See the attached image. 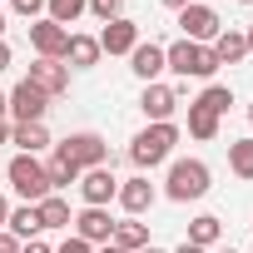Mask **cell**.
Here are the masks:
<instances>
[{
	"mask_svg": "<svg viewBox=\"0 0 253 253\" xmlns=\"http://www.w3.org/2000/svg\"><path fill=\"white\" fill-rule=\"evenodd\" d=\"M174 144H179V124L174 119L169 124H149V129H139L129 139V159H134V169H159L174 154Z\"/></svg>",
	"mask_w": 253,
	"mask_h": 253,
	"instance_id": "1",
	"label": "cell"
},
{
	"mask_svg": "<svg viewBox=\"0 0 253 253\" xmlns=\"http://www.w3.org/2000/svg\"><path fill=\"white\" fill-rule=\"evenodd\" d=\"M209 164L204 159H174L169 164V174H164V199H174V204H194V199H204L209 194Z\"/></svg>",
	"mask_w": 253,
	"mask_h": 253,
	"instance_id": "2",
	"label": "cell"
},
{
	"mask_svg": "<svg viewBox=\"0 0 253 253\" xmlns=\"http://www.w3.org/2000/svg\"><path fill=\"white\" fill-rule=\"evenodd\" d=\"M164 70H174L179 80H209L218 70V60H213L209 45H194V40L179 35L174 45H164Z\"/></svg>",
	"mask_w": 253,
	"mask_h": 253,
	"instance_id": "3",
	"label": "cell"
},
{
	"mask_svg": "<svg viewBox=\"0 0 253 253\" xmlns=\"http://www.w3.org/2000/svg\"><path fill=\"white\" fill-rule=\"evenodd\" d=\"M55 159L75 164L80 174H84V169H99V164H114L109 144H104V139H99L94 129H80V134H65V139L55 144Z\"/></svg>",
	"mask_w": 253,
	"mask_h": 253,
	"instance_id": "4",
	"label": "cell"
},
{
	"mask_svg": "<svg viewBox=\"0 0 253 253\" xmlns=\"http://www.w3.org/2000/svg\"><path fill=\"white\" fill-rule=\"evenodd\" d=\"M5 184L25 199V204H40L45 194H50V179H45V164H40V154H15L10 164H5Z\"/></svg>",
	"mask_w": 253,
	"mask_h": 253,
	"instance_id": "5",
	"label": "cell"
},
{
	"mask_svg": "<svg viewBox=\"0 0 253 253\" xmlns=\"http://www.w3.org/2000/svg\"><path fill=\"white\" fill-rule=\"evenodd\" d=\"M179 30H184V40H194V45H213V35L223 30V20H218L213 5H204V0H189V5L179 10Z\"/></svg>",
	"mask_w": 253,
	"mask_h": 253,
	"instance_id": "6",
	"label": "cell"
},
{
	"mask_svg": "<svg viewBox=\"0 0 253 253\" xmlns=\"http://www.w3.org/2000/svg\"><path fill=\"white\" fill-rule=\"evenodd\" d=\"M5 99H10V119L15 124H45V114H50V94H40L30 80H20Z\"/></svg>",
	"mask_w": 253,
	"mask_h": 253,
	"instance_id": "7",
	"label": "cell"
},
{
	"mask_svg": "<svg viewBox=\"0 0 253 253\" xmlns=\"http://www.w3.org/2000/svg\"><path fill=\"white\" fill-rule=\"evenodd\" d=\"M75 189H80L84 209H109V199H119V179H114V169H109V164H99V169H84Z\"/></svg>",
	"mask_w": 253,
	"mask_h": 253,
	"instance_id": "8",
	"label": "cell"
},
{
	"mask_svg": "<svg viewBox=\"0 0 253 253\" xmlns=\"http://www.w3.org/2000/svg\"><path fill=\"white\" fill-rule=\"evenodd\" d=\"M30 45H35L40 60H65V50H70V30L40 15V20H30Z\"/></svg>",
	"mask_w": 253,
	"mask_h": 253,
	"instance_id": "9",
	"label": "cell"
},
{
	"mask_svg": "<svg viewBox=\"0 0 253 253\" xmlns=\"http://www.w3.org/2000/svg\"><path fill=\"white\" fill-rule=\"evenodd\" d=\"M179 104H184V99H179V89H174V84H159V80H154V84H144V94H139V109H144V119H149V124H169Z\"/></svg>",
	"mask_w": 253,
	"mask_h": 253,
	"instance_id": "10",
	"label": "cell"
},
{
	"mask_svg": "<svg viewBox=\"0 0 253 253\" xmlns=\"http://www.w3.org/2000/svg\"><path fill=\"white\" fill-rule=\"evenodd\" d=\"M40 94H50V99H60L65 89H70V65L65 60H35L30 65V75H25Z\"/></svg>",
	"mask_w": 253,
	"mask_h": 253,
	"instance_id": "11",
	"label": "cell"
},
{
	"mask_svg": "<svg viewBox=\"0 0 253 253\" xmlns=\"http://www.w3.org/2000/svg\"><path fill=\"white\" fill-rule=\"evenodd\" d=\"M94 40H99V50H104V55H129V50L139 45V25H134L129 15H119V20H109Z\"/></svg>",
	"mask_w": 253,
	"mask_h": 253,
	"instance_id": "12",
	"label": "cell"
},
{
	"mask_svg": "<svg viewBox=\"0 0 253 253\" xmlns=\"http://www.w3.org/2000/svg\"><path fill=\"white\" fill-rule=\"evenodd\" d=\"M154 199H159V189H154L144 174H134V179H124V184H119V209L129 213V218L149 213V209H154Z\"/></svg>",
	"mask_w": 253,
	"mask_h": 253,
	"instance_id": "13",
	"label": "cell"
},
{
	"mask_svg": "<svg viewBox=\"0 0 253 253\" xmlns=\"http://www.w3.org/2000/svg\"><path fill=\"white\" fill-rule=\"evenodd\" d=\"M109 233H114L109 209H80V213H75V238H84L89 248H94V243H109Z\"/></svg>",
	"mask_w": 253,
	"mask_h": 253,
	"instance_id": "14",
	"label": "cell"
},
{
	"mask_svg": "<svg viewBox=\"0 0 253 253\" xmlns=\"http://www.w3.org/2000/svg\"><path fill=\"white\" fill-rule=\"evenodd\" d=\"M129 70H134L144 84H154V80L164 75V45H154V40H139V45L129 50Z\"/></svg>",
	"mask_w": 253,
	"mask_h": 253,
	"instance_id": "15",
	"label": "cell"
},
{
	"mask_svg": "<svg viewBox=\"0 0 253 253\" xmlns=\"http://www.w3.org/2000/svg\"><path fill=\"white\" fill-rule=\"evenodd\" d=\"M5 228H10L20 243H30V238H40V233H45V223H40V209H35V204H15V209H10V218H5Z\"/></svg>",
	"mask_w": 253,
	"mask_h": 253,
	"instance_id": "16",
	"label": "cell"
},
{
	"mask_svg": "<svg viewBox=\"0 0 253 253\" xmlns=\"http://www.w3.org/2000/svg\"><path fill=\"white\" fill-rule=\"evenodd\" d=\"M99 55H104V50H99V40H94V35H70L65 65H70V70H94V65H99Z\"/></svg>",
	"mask_w": 253,
	"mask_h": 253,
	"instance_id": "17",
	"label": "cell"
},
{
	"mask_svg": "<svg viewBox=\"0 0 253 253\" xmlns=\"http://www.w3.org/2000/svg\"><path fill=\"white\" fill-rule=\"evenodd\" d=\"M10 144H15L20 154H40V149H50L55 139H50L45 124H10Z\"/></svg>",
	"mask_w": 253,
	"mask_h": 253,
	"instance_id": "18",
	"label": "cell"
},
{
	"mask_svg": "<svg viewBox=\"0 0 253 253\" xmlns=\"http://www.w3.org/2000/svg\"><path fill=\"white\" fill-rule=\"evenodd\" d=\"M109 243H114V248H124V253H139V248H149V223H139V218H124V223H114Z\"/></svg>",
	"mask_w": 253,
	"mask_h": 253,
	"instance_id": "19",
	"label": "cell"
},
{
	"mask_svg": "<svg viewBox=\"0 0 253 253\" xmlns=\"http://www.w3.org/2000/svg\"><path fill=\"white\" fill-rule=\"evenodd\" d=\"M209 50H213V60H218V65H238V60H248V45H243V35H238V30H218Z\"/></svg>",
	"mask_w": 253,
	"mask_h": 253,
	"instance_id": "20",
	"label": "cell"
},
{
	"mask_svg": "<svg viewBox=\"0 0 253 253\" xmlns=\"http://www.w3.org/2000/svg\"><path fill=\"white\" fill-rule=\"evenodd\" d=\"M35 209H40V223H45V228H70V223H75L70 199H60V194H45Z\"/></svg>",
	"mask_w": 253,
	"mask_h": 253,
	"instance_id": "21",
	"label": "cell"
},
{
	"mask_svg": "<svg viewBox=\"0 0 253 253\" xmlns=\"http://www.w3.org/2000/svg\"><path fill=\"white\" fill-rule=\"evenodd\" d=\"M223 238V223L213 218V213H199V218H189V238L184 243H194V248H213Z\"/></svg>",
	"mask_w": 253,
	"mask_h": 253,
	"instance_id": "22",
	"label": "cell"
},
{
	"mask_svg": "<svg viewBox=\"0 0 253 253\" xmlns=\"http://www.w3.org/2000/svg\"><path fill=\"white\" fill-rule=\"evenodd\" d=\"M89 10V0H45V20H55V25H65L70 30V20H80Z\"/></svg>",
	"mask_w": 253,
	"mask_h": 253,
	"instance_id": "23",
	"label": "cell"
},
{
	"mask_svg": "<svg viewBox=\"0 0 253 253\" xmlns=\"http://www.w3.org/2000/svg\"><path fill=\"white\" fill-rule=\"evenodd\" d=\"M218 134V114H209L204 104L189 99V139H213Z\"/></svg>",
	"mask_w": 253,
	"mask_h": 253,
	"instance_id": "24",
	"label": "cell"
},
{
	"mask_svg": "<svg viewBox=\"0 0 253 253\" xmlns=\"http://www.w3.org/2000/svg\"><path fill=\"white\" fill-rule=\"evenodd\" d=\"M45 179H50V194H60V189H75V184H80V169L50 154V164H45Z\"/></svg>",
	"mask_w": 253,
	"mask_h": 253,
	"instance_id": "25",
	"label": "cell"
},
{
	"mask_svg": "<svg viewBox=\"0 0 253 253\" xmlns=\"http://www.w3.org/2000/svg\"><path fill=\"white\" fill-rule=\"evenodd\" d=\"M228 169H233L238 179H253V134L228 144Z\"/></svg>",
	"mask_w": 253,
	"mask_h": 253,
	"instance_id": "26",
	"label": "cell"
},
{
	"mask_svg": "<svg viewBox=\"0 0 253 253\" xmlns=\"http://www.w3.org/2000/svg\"><path fill=\"white\" fill-rule=\"evenodd\" d=\"M194 104H204L209 114H228V104H233V89H228V84H209V89H204Z\"/></svg>",
	"mask_w": 253,
	"mask_h": 253,
	"instance_id": "27",
	"label": "cell"
},
{
	"mask_svg": "<svg viewBox=\"0 0 253 253\" xmlns=\"http://www.w3.org/2000/svg\"><path fill=\"white\" fill-rule=\"evenodd\" d=\"M89 15L109 25V20H119V15H124V0H89Z\"/></svg>",
	"mask_w": 253,
	"mask_h": 253,
	"instance_id": "28",
	"label": "cell"
},
{
	"mask_svg": "<svg viewBox=\"0 0 253 253\" xmlns=\"http://www.w3.org/2000/svg\"><path fill=\"white\" fill-rule=\"evenodd\" d=\"M10 10L25 15V20H40V15H45V0H10Z\"/></svg>",
	"mask_w": 253,
	"mask_h": 253,
	"instance_id": "29",
	"label": "cell"
},
{
	"mask_svg": "<svg viewBox=\"0 0 253 253\" xmlns=\"http://www.w3.org/2000/svg\"><path fill=\"white\" fill-rule=\"evenodd\" d=\"M55 253H94V248H89V243H84V238H65V243H60V248H55Z\"/></svg>",
	"mask_w": 253,
	"mask_h": 253,
	"instance_id": "30",
	"label": "cell"
},
{
	"mask_svg": "<svg viewBox=\"0 0 253 253\" xmlns=\"http://www.w3.org/2000/svg\"><path fill=\"white\" fill-rule=\"evenodd\" d=\"M0 253H20V238L10 228H0Z\"/></svg>",
	"mask_w": 253,
	"mask_h": 253,
	"instance_id": "31",
	"label": "cell"
},
{
	"mask_svg": "<svg viewBox=\"0 0 253 253\" xmlns=\"http://www.w3.org/2000/svg\"><path fill=\"white\" fill-rule=\"evenodd\" d=\"M20 253H55L45 238H30V243H20Z\"/></svg>",
	"mask_w": 253,
	"mask_h": 253,
	"instance_id": "32",
	"label": "cell"
},
{
	"mask_svg": "<svg viewBox=\"0 0 253 253\" xmlns=\"http://www.w3.org/2000/svg\"><path fill=\"white\" fill-rule=\"evenodd\" d=\"M5 70H10V45L0 40V75H5Z\"/></svg>",
	"mask_w": 253,
	"mask_h": 253,
	"instance_id": "33",
	"label": "cell"
},
{
	"mask_svg": "<svg viewBox=\"0 0 253 253\" xmlns=\"http://www.w3.org/2000/svg\"><path fill=\"white\" fill-rule=\"evenodd\" d=\"M5 218H10V199L0 194V228H5Z\"/></svg>",
	"mask_w": 253,
	"mask_h": 253,
	"instance_id": "34",
	"label": "cell"
},
{
	"mask_svg": "<svg viewBox=\"0 0 253 253\" xmlns=\"http://www.w3.org/2000/svg\"><path fill=\"white\" fill-rule=\"evenodd\" d=\"M0 144H10V119H0Z\"/></svg>",
	"mask_w": 253,
	"mask_h": 253,
	"instance_id": "35",
	"label": "cell"
},
{
	"mask_svg": "<svg viewBox=\"0 0 253 253\" xmlns=\"http://www.w3.org/2000/svg\"><path fill=\"white\" fill-rule=\"evenodd\" d=\"M0 119H10V99H5V89H0Z\"/></svg>",
	"mask_w": 253,
	"mask_h": 253,
	"instance_id": "36",
	"label": "cell"
},
{
	"mask_svg": "<svg viewBox=\"0 0 253 253\" xmlns=\"http://www.w3.org/2000/svg\"><path fill=\"white\" fill-rule=\"evenodd\" d=\"M174 253H209V248H194V243H179Z\"/></svg>",
	"mask_w": 253,
	"mask_h": 253,
	"instance_id": "37",
	"label": "cell"
},
{
	"mask_svg": "<svg viewBox=\"0 0 253 253\" xmlns=\"http://www.w3.org/2000/svg\"><path fill=\"white\" fill-rule=\"evenodd\" d=\"M243 45H248V60H253V25H248V35H243Z\"/></svg>",
	"mask_w": 253,
	"mask_h": 253,
	"instance_id": "38",
	"label": "cell"
},
{
	"mask_svg": "<svg viewBox=\"0 0 253 253\" xmlns=\"http://www.w3.org/2000/svg\"><path fill=\"white\" fill-rule=\"evenodd\" d=\"M164 5H169V10H184V5H189V0H164Z\"/></svg>",
	"mask_w": 253,
	"mask_h": 253,
	"instance_id": "39",
	"label": "cell"
},
{
	"mask_svg": "<svg viewBox=\"0 0 253 253\" xmlns=\"http://www.w3.org/2000/svg\"><path fill=\"white\" fill-rule=\"evenodd\" d=\"M99 253H124V248H114V243H99Z\"/></svg>",
	"mask_w": 253,
	"mask_h": 253,
	"instance_id": "40",
	"label": "cell"
},
{
	"mask_svg": "<svg viewBox=\"0 0 253 253\" xmlns=\"http://www.w3.org/2000/svg\"><path fill=\"white\" fill-rule=\"evenodd\" d=\"M0 40H5V10H0Z\"/></svg>",
	"mask_w": 253,
	"mask_h": 253,
	"instance_id": "41",
	"label": "cell"
},
{
	"mask_svg": "<svg viewBox=\"0 0 253 253\" xmlns=\"http://www.w3.org/2000/svg\"><path fill=\"white\" fill-rule=\"evenodd\" d=\"M139 253H164V248H154V243H149V248H139Z\"/></svg>",
	"mask_w": 253,
	"mask_h": 253,
	"instance_id": "42",
	"label": "cell"
},
{
	"mask_svg": "<svg viewBox=\"0 0 253 253\" xmlns=\"http://www.w3.org/2000/svg\"><path fill=\"white\" fill-rule=\"evenodd\" d=\"M0 184H5V164H0Z\"/></svg>",
	"mask_w": 253,
	"mask_h": 253,
	"instance_id": "43",
	"label": "cell"
},
{
	"mask_svg": "<svg viewBox=\"0 0 253 253\" xmlns=\"http://www.w3.org/2000/svg\"><path fill=\"white\" fill-rule=\"evenodd\" d=\"M248 124H253V104H248Z\"/></svg>",
	"mask_w": 253,
	"mask_h": 253,
	"instance_id": "44",
	"label": "cell"
},
{
	"mask_svg": "<svg viewBox=\"0 0 253 253\" xmlns=\"http://www.w3.org/2000/svg\"><path fill=\"white\" fill-rule=\"evenodd\" d=\"M218 253H233V248H218Z\"/></svg>",
	"mask_w": 253,
	"mask_h": 253,
	"instance_id": "45",
	"label": "cell"
},
{
	"mask_svg": "<svg viewBox=\"0 0 253 253\" xmlns=\"http://www.w3.org/2000/svg\"><path fill=\"white\" fill-rule=\"evenodd\" d=\"M243 5H253V0H243Z\"/></svg>",
	"mask_w": 253,
	"mask_h": 253,
	"instance_id": "46",
	"label": "cell"
},
{
	"mask_svg": "<svg viewBox=\"0 0 253 253\" xmlns=\"http://www.w3.org/2000/svg\"><path fill=\"white\" fill-rule=\"evenodd\" d=\"M204 5H209V0H204Z\"/></svg>",
	"mask_w": 253,
	"mask_h": 253,
	"instance_id": "47",
	"label": "cell"
}]
</instances>
